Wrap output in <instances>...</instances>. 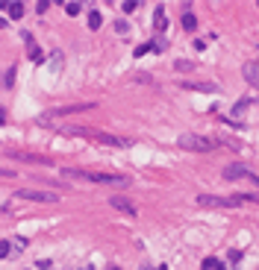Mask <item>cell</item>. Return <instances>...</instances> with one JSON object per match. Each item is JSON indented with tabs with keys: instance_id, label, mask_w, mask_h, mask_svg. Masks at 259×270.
<instances>
[{
	"instance_id": "6da1fadb",
	"label": "cell",
	"mask_w": 259,
	"mask_h": 270,
	"mask_svg": "<svg viewBox=\"0 0 259 270\" xmlns=\"http://www.w3.org/2000/svg\"><path fill=\"white\" fill-rule=\"evenodd\" d=\"M62 176H71V179H88V182H97V185H118L127 188L130 179L127 176H115V173H91V170H77V168H65Z\"/></svg>"
},
{
	"instance_id": "7a4b0ae2",
	"label": "cell",
	"mask_w": 259,
	"mask_h": 270,
	"mask_svg": "<svg viewBox=\"0 0 259 270\" xmlns=\"http://www.w3.org/2000/svg\"><path fill=\"white\" fill-rule=\"evenodd\" d=\"M177 144H180L183 150L206 153V150H212L218 141H212V138H203V135H180V138H177Z\"/></svg>"
},
{
	"instance_id": "3957f363",
	"label": "cell",
	"mask_w": 259,
	"mask_h": 270,
	"mask_svg": "<svg viewBox=\"0 0 259 270\" xmlns=\"http://www.w3.org/2000/svg\"><path fill=\"white\" fill-rule=\"evenodd\" d=\"M18 200H33V202H56V194L50 191H35V188H21L15 191Z\"/></svg>"
},
{
	"instance_id": "277c9868",
	"label": "cell",
	"mask_w": 259,
	"mask_h": 270,
	"mask_svg": "<svg viewBox=\"0 0 259 270\" xmlns=\"http://www.w3.org/2000/svg\"><path fill=\"white\" fill-rule=\"evenodd\" d=\"M236 176H244V179H250L253 185H259V176L256 173H250V168H244V165H227L224 179H236Z\"/></svg>"
},
{
	"instance_id": "5b68a950",
	"label": "cell",
	"mask_w": 259,
	"mask_h": 270,
	"mask_svg": "<svg viewBox=\"0 0 259 270\" xmlns=\"http://www.w3.org/2000/svg\"><path fill=\"white\" fill-rule=\"evenodd\" d=\"M242 74H244V80H247V83L259 88V62H247V65L242 68Z\"/></svg>"
},
{
	"instance_id": "8992f818",
	"label": "cell",
	"mask_w": 259,
	"mask_h": 270,
	"mask_svg": "<svg viewBox=\"0 0 259 270\" xmlns=\"http://www.w3.org/2000/svg\"><path fill=\"white\" fill-rule=\"evenodd\" d=\"M109 206H112V209H118V212H124V215H136V206H133L130 200H124V197H112Z\"/></svg>"
},
{
	"instance_id": "52a82bcc",
	"label": "cell",
	"mask_w": 259,
	"mask_h": 270,
	"mask_svg": "<svg viewBox=\"0 0 259 270\" xmlns=\"http://www.w3.org/2000/svg\"><path fill=\"white\" fill-rule=\"evenodd\" d=\"M197 202H200V206H233V200H227V197H212V194H200Z\"/></svg>"
},
{
	"instance_id": "ba28073f",
	"label": "cell",
	"mask_w": 259,
	"mask_h": 270,
	"mask_svg": "<svg viewBox=\"0 0 259 270\" xmlns=\"http://www.w3.org/2000/svg\"><path fill=\"white\" fill-rule=\"evenodd\" d=\"M12 159H21V162H38V165H50V159L44 156H27V153H9Z\"/></svg>"
},
{
	"instance_id": "9c48e42d",
	"label": "cell",
	"mask_w": 259,
	"mask_h": 270,
	"mask_svg": "<svg viewBox=\"0 0 259 270\" xmlns=\"http://www.w3.org/2000/svg\"><path fill=\"white\" fill-rule=\"evenodd\" d=\"M0 9H6L12 18H21V15H24V6H21V3H6V0H3V3H0Z\"/></svg>"
},
{
	"instance_id": "30bf717a",
	"label": "cell",
	"mask_w": 259,
	"mask_h": 270,
	"mask_svg": "<svg viewBox=\"0 0 259 270\" xmlns=\"http://www.w3.org/2000/svg\"><path fill=\"white\" fill-rule=\"evenodd\" d=\"M100 24H103L100 12H88V27H91V30H100Z\"/></svg>"
},
{
	"instance_id": "8fae6325",
	"label": "cell",
	"mask_w": 259,
	"mask_h": 270,
	"mask_svg": "<svg viewBox=\"0 0 259 270\" xmlns=\"http://www.w3.org/2000/svg\"><path fill=\"white\" fill-rule=\"evenodd\" d=\"M183 27H186V30H189V33H191V30L197 27V18L191 15V12H186V15H183Z\"/></svg>"
},
{
	"instance_id": "7c38bea8",
	"label": "cell",
	"mask_w": 259,
	"mask_h": 270,
	"mask_svg": "<svg viewBox=\"0 0 259 270\" xmlns=\"http://www.w3.org/2000/svg\"><path fill=\"white\" fill-rule=\"evenodd\" d=\"M203 267H212V270H227L224 264H221V261H215V258H206V261H203Z\"/></svg>"
},
{
	"instance_id": "4fadbf2b",
	"label": "cell",
	"mask_w": 259,
	"mask_h": 270,
	"mask_svg": "<svg viewBox=\"0 0 259 270\" xmlns=\"http://www.w3.org/2000/svg\"><path fill=\"white\" fill-rule=\"evenodd\" d=\"M9 253H12V244L9 241H0V258H6Z\"/></svg>"
},
{
	"instance_id": "5bb4252c",
	"label": "cell",
	"mask_w": 259,
	"mask_h": 270,
	"mask_svg": "<svg viewBox=\"0 0 259 270\" xmlns=\"http://www.w3.org/2000/svg\"><path fill=\"white\" fill-rule=\"evenodd\" d=\"M80 9H83L80 3H65V12H68V15H80Z\"/></svg>"
},
{
	"instance_id": "9a60e30c",
	"label": "cell",
	"mask_w": 259,
	"mask_h": 270,
	"mask_svg": "<svg viewBox=\"0 0 259 270\" xmlns=\"http://www.w3.org/2000/svg\"><path fill=\"white\" fill-rule=\"evenodd\" d=\"M156 30H165V12L162 9L156 12Z\"/></svg>"
},
{
	"instance_id": "2e32d148",
	"label": "cell",
	"mask_w": 259,
	"mask_h": 270,
	"mask_svg": "<svg viewBox=\"0 0 259 270\" xmlns=\"http://www.w3.org/2000/svg\"><path fill=\"white\" fill-rule=\"evenodd\" d=\"M12 83H15V68H9V74H6V88H12Z\"/></svg>"
},
{
	"instance_id": "e0dca14e",
	"label": "cell",
	"mask_w": 259,
	"mask_h": 270,
	"mask_svg": "<svg viewBox=\"0 0 259 270\" xmlns=\"http://www.w3.org/2000/svg\"><path fill=\"white\" fill-rule=\"evenodd\" d=\"M0 176H15V170H9V168H0Z\"/></svg>"
},
{
	"instance_id": "ac0fdd59",
	"label": "cell",
	"mask_w": 259,
	"mask_h": 270,
	"mask_svg": "<svg viewBox=\"0 0 259 270\" xmlns=\"http://www.w3.org/2000/svg\"><path fill=\"white\" fill-rule=\"evenodd\" d=\"M162 270H165V267H162Z\"/></svg>"
}]
</instances>
